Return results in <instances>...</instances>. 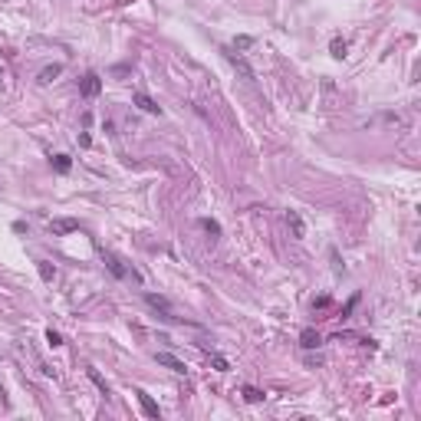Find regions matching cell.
Returning a JSON list of instances; mask_svg holds the SVG:
<instances>
[{"mask_svg": "<svg viewBox=\"0 0 421 421\" xmlns=\"http://www.w3.org/2000/svg\"><path fill=\"white\" fill-rule=\"evenodd\" d=\"M286 224H290L293 237H303V234H306V224H303V217H299L296 211H286Z\"/></svg>", "mask_w": 421, "mask_h": 421, "instance_id": "8", "label": "cell"}, {"mask_svg": "<svg viewBox=\"0 0 421 421\" xmlns=\"http://www.w3.org/2000/svg\"><path fill=\"white\" fill-rule=\"evenodd\" d=\"M313 306H316V310H326V306H329V296H319V299H316Z\"/></svg>", "mask_w": 421, "mask_h": 421, "instance_id": "22", "label": "cell"}, {"mask_svg": "<svg viewBox=\"0 0 421 421\" xmlns=\"http://www.w3.org/2000/svg\"><path fill=\"white\" fill-rule=\"evenodd\" d=\"M145 303L152 306V310H158L161 313V319H178V316H174V310H171V303H168L165 296H161V293H145Z\"/></svg>", "mask_w": 421, "mask_h": 421, "instance_id": "2", "label": "cell"}, {"mask_svg": "<svg viewBox=\"0 0 421 421\" xmlns=\"http://www.w3.org/2000/svg\"><path fill=\"white\" fill-rule=\"evenodd\" d=\"M319 333H316V329H303V333H299V346H303V349H316V346H319Z\"/></svg>", "mask_w": 421, "mask_h": 421, "instance_id": "10", "label": "cell"}, {"mask_svg": "<svg viewBox=\"0 0 421 421\" xmlns=\"http://www.w3.org/2000/svg\"><path fill=\"white\" fill-rule=\"evenodd\" d=\"M89 378H93V385H96V388H99V392H102V395H105V398H109V385H105V378L99 375V372H96V369H89Z\"/></svg>", "mask_w": 421, "mask_h": 421, "instance_id": "16", "label": "cell"}, {"mask_svg": "<svg viewBox=\"0 0 421 421\" xmlns=\"http://www.w3.org/2000/svg\"><path fill=\"white\" fill-rule=\"evenodd\" d=\"M46 342H50V346L56 349V346H63V336L56 333V329H46Z\"/></svg>", "mask_w": 421, "mask_h": 421, "instance_id": "18", "label": "cell"}, {"mask_svg": "<svg viewBox=\"0 0 421 421\" xmlns=\"http://www.w3.org/2000/svg\"><path fill=\"white\" fill-rule=\"evenodd\" d=\"M355 303H359V296H352V299H349V303H346V310H342V316H349V313H352V310H355Z\"/></svg>", "mask_w": 421, "mask_h": 421, "instance_id": "21", "label": "cell"}, {"mask_svg": "<svg viewBox=\"0 0 421 421\" xmlns=\"http://www.w3.org/2000/svg\"><path fill=\"white\" fill-rule=\"evenodd\" d=\"M0 405H4V408L10 405V398H7V392H4V385H0Z\"/></svg>", "mask_w": 421, "mask_h": 421, "instance_id": "23", "label": "cell"}, {"mask_svg": "<svg viewBox=\"0 0 421 421\" xmlns=\"http://www.w3.org/2000/svg\"><path fill=\"white\" fill-rule=\"evenodd\" d=\"M76 230H79V221H73V217H56V221H50V234H56V237L76 234Z\"/></svg>", "mask_w": 421, "mask_h": 421, "instance_id": "4", "label": "cell"}, {"mask_svg": "<svg viewBox=\"0 0 421 421\" xmlns=\"http://www.w3.org/2000/svg\"><path fill=\"white\" fill-rule=\"evenodd\" d=\"M132 102H135L142 112H148V115H161V105L152 99L148 93H135V96H132Z\"/></svg>", "mask_w": 421, "mask_h": 421, "instance_id": "5", "label": "cell"}, {"mask_svg": "<svg viewBox=\"0 0 421 421\" xmlns=\"http://www.w3.org/2000/svg\"><path fill=\"white\" fill-rule=\"evenodd\" d=\"M240 395H244V402H250V405H257V402H263V398H266L260 388H254V385H244Z\"/></svg>", "mask_w": 421, "mask_h": 421, "instance_id": "11", "label": "cell"}, {"mask_svg": "<svg viewBox=\"0 0 421 421\" xmlns=\"http://www.w3.org/2000/svg\"><path fill=\"white\" fill-rule=\"evenodd\" d=\"M155 362L165 366V369H171V372H178V375H185V362H181L178 355H171V352H155Z\"/></svg>", "mask_w": 421, "mask_h": 421, "instance_id": "6", "label": "cell"}, {"mask_svg": "<svg viewBox=\"0 0 421 421\" xmlns=\"http://www.w3.org/2000/svg\"><path fill=\"white\" fill-rule=\"evenodd\" d=\"M329 50H333L336 59H346V50H349V46H346V40H339V37H336L333 43H329Z\"/></svg>", "mask_w": 421, "mask_h": 421, "instance_id": "15", "label": "cell"}, {"mask_svg": "<svg viewBox=\"0 0 421 421\" xmlns=\"http://www.w3.org/2000/svg\"><path fill=\"white\" fill-rule=\"evenodd\" d=\"M224 56H227V59H230V63H234V66H237V69H240V73H244V76H247V79H254V69H250V66H247V63H244V56H237L234 50H224Z\"/></svg>", "mask_w": 421, "mask_h": 421, "instance_id": "9", "label": "cell"}, {"mask_svg": "<svg viewBox=\"0 0 421 421\" xmlns=\"http://www.w3.org/2000/svg\"><path fill=\"white\" fill-rule=\"evenodd\" d=\"M135 395H138V405H142L145 418H161V411H158V405L152 402V395H145V392H135Z\"/></svg>", "mask_w": 421, "mask_h": 421, "instance_id": "7", "label": "cell"}, {"mask_svg": "<svg viewBox=\"0 0 421 421\" xmlns=\"http://www.w3.org/2000/svg\"><path fill=\"white\" fill-rule=\"evenodd\" d=\"M69 165H73V161H69V155H56V158H53V168H56V171H63V174L69 171Z\"/></svg>", "mask_w": 421, "mask_h": 421, "instance_id": "17", "label": "cell"}, {"mask_svg": "<svg viewBox=\"0 0 421 421\" xmlns=\"http://www.w3.org/2000/svg\"><path fill=\"white\" fill-rule=\"evenodd\" d=\"M201 227H204L207 230V234H211V240H214V237H221V224H217V221H211V217H201Z\"/></svg>", "mask_w": 421, "mask_h": 421, "instance_id": "13", "label": "cell"}, {"mask_svg": "<svg viewBox=\"0 0 421 421\" xmlns=\"http://www.w3.org/2000/svg\"><path fill=\"white\" fill-rule=\"evenodd\" d=\"M102 260H105V266H109V273H112V277H118V280L132 277V280H135V283H142V277H138L135 270H125V266H122V260H118L115 254H102Z\"/></svg>", "mask_w": 421, "mask_h": 421, "instance_id": "1", "label": "cell"}, {"mask_svg": "<svg viewBox=\"0 0 421 421\" xmlns=\"http://www.w3.org/2000/svg\"><path fill=\"white\" fill-rule=\"evenodd\" d=\"M37 270H40V277H43L46 283H53V277H56V266H53V263H46V260H37Z\"/></svg>", "mask_w": 421, "mask_h": 421, "instance_id": "12", "label": "cell"}, {"mask_svg": "<svg viewBox=\"0 0 421 421\" xmlns=\"http://www.w3.org/2000/svg\"><path fill=\"white\" fill-rule=\"evenodd\" d=\"M129 73H132L129 63H122V66H112V76H129Z\"/></svg>", "mask_w": 421, "mask_h": 421, "instance_id": "20", "label": "cell"}, {"mask_svg": "<svg viewBox=\"0 0 421 421\" xmlns=\"http://www.w3.org/2000/svg\"><path fill=\"white\" fill-rule=\"evenodd\" d=\"M211 362H214V369H217V372H227V369H230V362L224 359V355H211Z\"/></svg>", "mask_w": 421, "mask_h": 421, "instance_id": "19", "label": "cell"}, {"mask_svg": "<svg viewBox=\"0 0 421 421\" xmlns=\"http://www.w3.org/2000/svg\"><path fill=\"white\" fill-rule=\"evenodd\" d=\"M79 93L86 96V99H96V96L102 93V79L96 73H86V76H82V82H79Z\"/></svg>", "mask_w": 421, "mask_h": 421, "instance_id": "3", "label": "cell"}, {"mask_svg": "<svg viewBox=\"0 0 421 421\" xmlns=\"http://www.w3.org/2000/svg\"><path fill=\"white\" fill-rule=\"evenodd\" d=\"M59 73H63V66H59V63H53V66H46L43 73H40V82H53Z\"/></svg>", "mask_w": 421, "mask_h": 421, "instance_id": "14", "label": "cell"}]
</instances>
